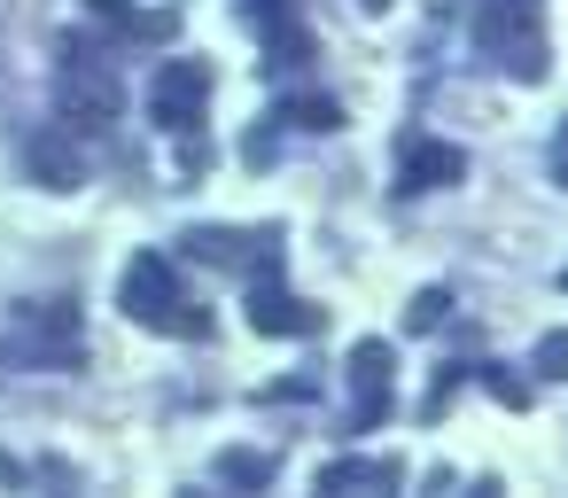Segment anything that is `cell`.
<instances>
[{
	"instance_id": "52a82bcc",
	"label": "cell",
	"mask_w": 568,
	"mask_h": 498,
	"mask_svg": "<svg viewBox=\"0 0 568 498\" xmlns=\"http://www.w3.org/2000/svg\"><path fill=\"white\" fill-rule=\"evenodd\" d=\"M459 172H467V156L444 149V141H413L405 149V187H452Z\"/></svg>"
},
{
	"instance_id": "30bf717a",
	"label": "cell",
	"mask_w": 568,
	"mask_h": 498,
	"mask_svg": "<svg viewBox=\"0 0 568 498\" xmlns=\"http://www.w3.org/2000/svg\"><path fill=\"white\" fill-rule=\"evenodd\" d=\"M444 304H452L444 288H420V296L405 304V327H413V335H420V327H436V319H444Z\"/></svg>"
},
{
	"instance_id": "6da1fadb",
	"label": "cell",
	"mask_w": 568,
	"mask_h": 498,
	"mask_svg": "<svg viewBox=\"0 0 568 498\" xmlns=\"http://www.w3.org/2000/svg\"><path fill=\"white\" fill-rule=\"evenodd\" d=\"M118 304H125V319L149 327V335H211V312L195 304V288L180 281V265H172L164 250H141V257L125 265Z\"/></svg>"
},
{
	"instance_id": "7c38bea8",
	"label": "cell",
	"mask_w": 568,
	"mask_h": 498,
	"mask_svg": "<svg viewBox=\"0 0 568 498\" xmlns=\"http://www.w3.org/2000/svg\"><path fill=\"white\" fill-rule=\"evenodd\" d=\"M537 366H545V374H552V382H568V327H560V335H545V343H537Z\"/></svg>"
},
{
	"instance_id": "7a4b0ae2",
	"label": "cell",
	"mask_w": 568,
	"mask_h": 498,
	"mask_svg": "<svg viewBox=\"0 0 568 498\" xmlns=\"http://www.w3.org/2000/svg\"><path fill=\"white\" fill-rule=\"evenodd\" d=\"M55 118H63V133L71 141H102L110 125H118V79L71 40V55H63V79H55Z\"/></svg>"
},
{
	"instance_id": "277c9868",
	"label": "cell",
	"mask_w": 568,
	"mask_h": 498,
	"mask_svg": "<svg viewBox=\"0 0 568 498\" xmlns=\"http://www.w3.org/2000/svg\"><path fill=\"white\" fill-rule=\"evenodd\" d=\"M149 102H156V125H164V133H195V125H203V102H211V71H203L195 55H180L172 71H156Z\"/></svg>"
},
{
	"instance_id": "5bb4252c",
	"label": "cell",
	"mask_w": 568,
	"mask_h": 498,
	"mask_svg": "<svg viewBox=\"0 0 568 498\" xmlns=\"http://www.w3.org/2000/svg\"><path fill=\"white\" fill-rule=\"evenodd\" d=\"M560 180H568V172H560Z\"/></svg>"
},
{
	"instance_id": "3957f363",
	"label": "cell",
	"mask_w": 568,
	"mask_h": 498,
	"mask_svg": "<svg viewBox=\"0 0 568 498\" xmlns=\"http://www.w3.org/2000/svg\"><path fill=\"white\" fill-rule=\"evenodd\" d=\"M475 32L506 55L514 79H545V24H537V0H490L475 17Z\"/></svg>"
},
{
	"instance_id": "8fae6325",
	"label": "cell",
	"mask_w": 568,
	"mask_h": 498,
	"mask_svg": "<svg viewBox=\"0 0 568 498\" xmlns=\"http://www.w3.org/2000/svg\"><path fill=\"white\" fill-rule=\"evenodd\" d=\"M219 475H226V482H265V475H273V459H257V451H226V459H219Z\"/></svg>"
},
{
	"instance_id": "9c48e42d",
	"label": "cell",
	"mask_w": 568,
	"mask_h": 498,
	"mask_svg": "<svg viewBox=\"0 0 568 498\" xmlns=\"http://www.w3.org/2000/svg\"><path fill=\"white\" fill-rule=\"evenodd\" d=\"M187 257H203V265H242V257H250V234H226V226H195V234H187Z\"/></svg>"
},
{
	"instance_id": "8992f818",
	"label": "cell",
	"mask_w": 568,
	"mask_h": 498,
	"mask_svg": "<svg viewBox=\"0 0 568 498\" xmlns=\"http://www.w3.org/2000/svg\"><path fill=\"white\" fill-rule=\"evenodd\" d=\"M382 413H389V343H358V358H351V420L374 428Z\"/></svg>"
},
{
	"instance_id": "5b68a950",
	"label": "cell",
	"mask_w": 568,
	"mask_h": 498,
	"mask_svg": "<svg viewBox=\"0 0 568 498\" xmlns=\"http://www.w3.org/2000/svg\"><path fill=\"white\" fill-rule=\"evenodd\" d=\"M273 257H281V250H273ZM273 257H265V273H257L250 327H257V335H312V327H320V312H312V304H296V296L273 281Z\"/></svg>"
},
{
	"instance_id": "4fadbf2b",
	"label": "cell",
	"mask_w": 568,
	"mask_h": 498,
	"mask_svg": "<svg viewBox=\"0 0 568 498\" xmlns=\"http://www.w3.org/2000/svg\"><path fill=\"white\" fill-rule=\"evenodd\" d=\"M358 9H366V17H382V9H389V0H358Z\"/></svg>"
},
{
	"instance_id": "ba28073f",
	"label": "cell",
	"mask_w": 568,
	"mask_h": 498,
	"mask_svg": "<svg viewBox=\"0 0 568 498\" xmlns=\"http://www.w3.org/2000/svg\"><path fill=\"white\" fill-rule=\"evenodd\" d=\"M32 172H40V187H79V149H71L63 125L32 141Z\"/></svg>"
}]
</instances>
